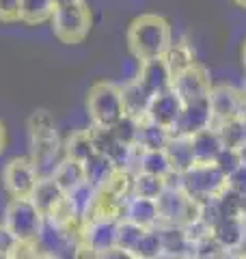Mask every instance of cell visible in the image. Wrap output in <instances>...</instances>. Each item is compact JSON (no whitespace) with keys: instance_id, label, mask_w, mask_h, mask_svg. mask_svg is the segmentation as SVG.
I'll return each instance as SVG.
<instances>
[{"instance_id":"1","label":"cell","mask_w":246,"mask_h":259,"mask_svg":"<svg viewBox=\"0 0 246 259\" xmlns=\"http://www.w3.org/2000/svg\"><path fill=\"white\" fill-rule=\"evenodd\" d=\"M128 46H130V52L141 63L160 59L173 46L169 22L162 15H155V13L138 15L128 28Z\"/></svg>"},{"instance_id":"2","label":"cell","mask_w":246,"mask_h":259,"mask_svg":"<svg viewBox=\"0 0 246 259\" xmlns=\"http://www.w3.org/2000/svg\"><path fill=\"white\" fill-rule=\"evenodd\" d=\"M158 203V214H160V225H171V227H190L199 221V203L190 199L188 194L177 186L175 173L169 177L167 190L160 194ZM158 225V227H160Z\"/></svg>"},{"instance_id":"3","label":"cell","mask_w":246,"mask_h":259,"mask_svg":"<svg viewBox=\"0 0 246 259\" xmlns=\"http://www.w3.org/2000/svg\"><path fill=\"white\" fill-rule=\"evenodd\" d=\"M87 110L91 117V123L97 127H114V123L126 115L123 108L121 87L100 80L89 89L87 95Z\"/></svg>"},{"instance_id":"4","label":"cell","mask_w":246,"mask_h":259,"mask_svg":"<svg viewBox=\"0 0 246 259\" xmlns=\"http://www.w3.org/2000/svg\"><path fill=\"white\" fill-rule=\"evenodd\" d=\"M0 223L13 233L15 240H39L46 218L30 199H9Z\"/></svg>"},{"instance_id":"5","label":"cell","mask_w":246,"mask_h":259,"mask_svg":"<svg viewBox=\"0 0 246 259\" xmlns=\"http://www.w3.org/2000/svg\"><path fill=\"white\" fill-rule=\"evenodd\" d=\"M177 186L196 203L216 199L227 188V177L216 168V164H194L186 173L175 175Z\"/></svg>"},{"instance_id":"6","label":"cell","mask_w":246,"mask_h":259,"mask_svg":"<svg viewBox=\"0 0 246 259\" xmlns=\"http://www.w3.org/2000/svg\"><path fill=\"white\" fill-rule=\"evenodd\" d=\"M50 22H52L54 37L59 41L80 44L89 35V30H91V11H89V7L82 0H76L71 5L56 7Z\"/></svg>"},{"instance_id":"7","label":"cell","mask_w":246,"mask_h":259,"mask_svg":"<svg viewBox=\"0 0 246 259\" xmlns=\"http://www.w3.org/2000/svg\"><path fill=\"white\" fill-rule=\"evenodd\" d=\"M0 180H3V188L9 194V199H30L39 175L30 158H13L5 164Z\"/></svg>"},{"instance_id":"8","label":"cell","mask_w":246,"mask_h":259,"mask_svg":"<svg viewBox=\"0 0 246 259\" xmlns=\"http://www.w3.org/2000/svg\"><path fill=\"white\" fill-rule=\"evenodd\" d=\"M210 110H212V127L233 119H242L246 112V104L242 100V93L229 84L212 87L210 93Z\"/></svg>"},{"instance_id":"9","label":"cell","mask_w":246,"mask_h":259,"mask_svg":"<svg viewBox=\"0 0 246 259\" xmlns=\"http://www.w3.org/2000/svg\"><path fill=\"white\" fill-rule=\"evenodd\" d=\"M173 91H175V95H177L184 104L210 100L212 80H210L208 69H205L203 65L194 63L190 69H186L184 74H179V76L173 80Z\"/></svg>"},{"instance_id":"10","label":"cell","mask_w":246,"mask_h":259,"mask_svg":"<svg viewBox=\"0 0 246 259\" xmlns=\"http://www.w3.org/2000/svg\"><path fill=\"white\" fill-rule=\"evenodd\" d=\"M65 160V151L59 134L48 136V139H30V162L35 171L41 177H52L59 164Z\"/></svg>"},{"instance_id":"11","label":"cell","mask_w":246,"mask_h":259,"mask_svg":"<svg viewBox=\"0 0 246 259\" xmlns=\"http://www.w3.org/2000/svg\"><path fill=\"white\" fill-rule=\"evenodd\" d=\"M212 127V110H210V100L203 102H192L184 104L182 115L175 121L171 134L175 136H194L201 130Z\"/></svg>"},{"instance_id":"12","label":"cell","mask_w":246,"mask_h":259,"mask_svg":"<svg viewBox=\"0 0 246 259\" xmlns=\"http://www.w3.org/2000/svg\"><path fill=\"white\" fill-rule=\"evenodd\" d=\"M136 80L145 87V91L151 97L160 95V93H167V91L173 89V76H171L164 56H160V59H151V61H143L141 67H138Z\"/></svg>"},{"instance_id":"13","label":"cell","mask_w":246,"mask_h":259,"mask_svg":"<svg viewBox=\"0 0 246 259\" xmlns=\"http://www.w3.org/2000/svg\"><path fill=\"white\" fill-rule=\"evenodd\" d=\"M182 108H184V102L179 100V97L175 95V91L171 89V91H167V93H160V95L151 97L145 119L153 121V123H158L160 127L171 132L173 125H175V121L179 119V115H182Z\"/></svg>"},{"instance_id":"14","label":"cell","mask_w":246,"mask_h":259,"mask_svg":"<svg viewBox=\"0 0 246 259\" xmlns=\"http://www.w3.org/2000/svg\"><path fill=\"white\" fill-rule=\"evenodd\" d=\"M212 236L229 255L242 250L246 248V221L244 218H223L212 229Z\"/></svg>"},{"instance_id":"15","label":"cell","mask_w":246,"mask_h":259,"mask_svg":"<svg viewBox=\"0 0 246 259\" xmlns=\"http://www.w3.org/2000/svg\"><path fill=\"white\" fill-rule=\"evenodd\" d=\"M117 223L119 221H104V218H97V221H85L80 242H87L89 246L97 248L100 253H106V250L114 248Z\"/></svg>"},{"instance_id":"16","label":"cell","mask_w":246,"mask_h":259,"mask_svg":"<svg viewBox=\"0 0 246 259\" xmlns=\"http://www.w3.org/2000/svg\"><path fill=\"white\" fill-rule=\"evenodd\" d=\"M123 221H130L143 229H155L160 225L158 203L141 197H130L126 201V207H123Z\"/></svg>"},{"instance_id":"17","label":"cell","mask_w":246,"mask_h":259,"mask_svg":"<svg viewBox=\"0 0 246 259\" xmlns=\"http://www.w3.org/2000/svg\"><path fill=\"white\" fill-rule=\"evenodd\" d=\"M164 259H179V257H192V242L188 238V231L184 227H171L160 225L158 227Z\"/></svg>"},{"instance_id":"18","label":"cell","mask_w":246,"mask_h":259,"mask_svg":"<svg viewBox=\"0 0 246 259\" xmlns=\"http://www.w3.org/2000/svg\"><path fill=\"white\" fill-rule=\"evenodd\" d=\"M132 173H145V175L162 177V180H169V177L173 175L164 149H160V151H145L141 147H136V151H134Z\"/></svg>"},{"instance_id":"19","label":"cell","mask_w":246,"mask_h":259,"mask_svg":"<svg viewBox=\"0 0 246 259\" xmlns=\"http://www.w3.org/2000/svg\"><path fill=\"white\" fill-rule=\"evenodd\" d=\"M190 143H192L194 164H214L218 153L223 151V143H220L218 132L214 127L196 132L194 136H190Z\"/></svg>"},{"instance_id":"20","label":"cell","mask_w":246,"mask_h":259,"mask_svg":"<svg viewBox=\"0 0 246 259\" xmlns=\"http://www.w3.org/2000/svg\"><path fill=\"white\" fill-rule=\"evenodd\" d=\"M164 153H167L171 171H173L175 175H182V173L188 171V168L194 166L190 136H175V134H171V141L167 143V147H164Z\"/></svg>"},{"instance_id":"21","label":"cell","mask_w":246,"mask_h":259,"mask_svg":"<svg viewBox=\"0 0 246 259\" xmlns=\"http://www.w3.org/2000/svg\"><path fill=\"white\" fill-rule=\"evenodd\" d=\"M63 197H65V192L59 188V184L54 182V177H41L35 186V190L30 194V201L37 205V209L46 218L56 205L61 203Z\"/></svg>"},{"instance_id":"22","label":"cell","mask_w":246,"mask_h":259,"mask_svg":"<svg viewBox=\"0 0 246 259\" xmlns=\"http://www.w3.org/2000/svg\"><path fill=\"white\" fill-rule=\"evenodd\" d=\"M123 95V108H126V115L136 117V119H145L147 117V108H149L151 95L145 91V87L138 82V80H130V82L121 89Z\"/></svg>"},{"instance_id":"23","label":"cell","mask_w":246,"mask_h":259,"mask_svg":"<svg viewBox=\"0 0 246 259\" xmlns=\"http://www.w3.org/2000/svg\"><path fill=\"white\" fill-rule=\"evenodd\" d=\"M169 141H171L169 130L160 127L158 123H153V121H149V119H141L136 147H141L145 151H160V149L167 147Z\"/></svg>"},{"instance_id":"24","label":"cell","mask_w":246,"mask_h":259,"mask_svg":"<svg viewBox=\"0 0 246 259\" xmlns=\"http://www.w3.org/2000/svg\"><path fill=\"white\" fill-rule=\"evenodd\" d=\"M52 177H54V182L59 184V188L65 194H69L71 190H76L78 186H82L87 182L85 180V166H82L80 162H76V160H69V158H65L61 162Z\"/></svg>"},{"instance_id":"25","label":"cell","mask_w":246,"mask_h":259,"mask_svg":"<svg viewBox=\"0 0 246 259\" xmlns=\"http://www.w3.org/2000/svg\"><path fill=\"white\" fill-rule=\"evenodd\" d=\"M82 166H85V180H87V184H91L95 190L102 188V186L110 180V175L117 171L112 162L106 156H102V153H93V156L89 158L87 162H82Z\"/></svg>"},{"instance_id":"26","label":"cell","mask_w":246,"mask_h":259,"mask_svg":"<svg viewBox=\"0 0 246 259\" xmlns=\"http://www.w3.org/2000/svg\"><path fill=\"white\" fill-rule=\"evenodd\" d=\"M63 151H65V158L76 160V162H80V164L87 162L95 153L91 132H89V130H78V132H73L69 139L65 141Z\"/></svg>"},{"instance_id":"27","label":"cell","mask_w":246,"mask_h":259,"mask_svg":"<svg viewBox=\"0 0 246 259\" xmlns=\"http://www.w3.org/2000/svg\"><path fill=\"white\" fill-rule=\"evenodd\" d=\"M164 61H167V65H169V71H171V76H173V80L179 74H184L186 69H190L192 65L196 63L192 48H190V44H186V41H179V44L171 46L169 52L164 54Z\"/></svg>"},{"instance_id":"28","label":"cell","mask_w":246,"mask_h":259,"mask_svg":"<svg viewBox=\"0 0 246 259\" xmlns=\"http://www.w3.org/2000/svg\"><path fill=\"white\" fill-rule=\"evenodd\" d=\"M167 186H169V180H162V177H153V175H145V173H134L132 197L158 201L160 194L167 190Z\"/></svg>"},{"instance_id":"29","label":"cell","mask_w":246,"mask_h":259,"mask_svg":"<svg viewBox=\"0 0 246 259\" xmlns=\"http://www.w3.org/2000/svg\"><path fill=\"white\" fill-rule=\"evenodd\" d=\"M54 9L52 0H20V20L26 24H41L52 20Z\"/></svg>"},{"instance_id":"30","label":"cell","mask_w":246,"mask_h":259,"mask_svg":"<svg viewBox=\"0 0 246 259\" xmlns=\"http://www.w3.org/2000/svg\"><path fill=\"white\" fill-rule=\"evenodd\" d=\"M145 231L147 229H143V227H138V225L130 223V221H123L121 218V221L117 223V238H114V246L134 253V248H136L138 242H141V238L145 236Z\"/></svg>"},{"instance_id":"31","label":"cell","mask_w":246,"mask_h":259,"mask_svg":"<svg viewBox=\"0 0 246 259\" xmlns=\"http://www.w3.org/2000/svg\"><path fill=\"white\" fill-rule=\"evenodd\" d=\"M218 132V139L223 143L225 149H240L242 145L246 143V134L242 127V119H233L227 121V123H220L214 127Z\"/></svg>"},{"instance_id":"32","label":"cell","mask_w":246,"mask_h":259,"mask_svg":"<svg viewBox=\"0 0 246 259\" xmlns=\"http://www.w3.org/2000/svg\"><path fill=\"white\" fill-rule=\"evenodd\" d=\"M132 255L136 259H164V250H162V240H160L158 227L145 231V236L136 244Z\"/></svg>"},{"instance_id":"33","label":"cell","mask_w":246,"mask_h":259,"mask_svg":"<svg viewBox=\"0 0 246 259\" xmlns=\"http://www.w3.org/2000/svg\"><path fill=\"white\" fill-rule=\"evenodd\" d=\"M138 127H141V119L123 115L117 123H114V127H110V130H112V134L117 136V141L121 145H126V147H136Z\"/></svg>"},{"instance_id":"34","label":"cell","mask_w":246,"mask_h":259,"mask_svg":"<svg viewBox=\"0 0 246 259\" xmlns=\"http://www.w3.org/2000/svg\"><path fill=\"white\" fill-rule=\"evenodd\" d=\"M28 134L30 139H48V136L56 134L54 119L48 110H35L28 117Z\"/></svg>"},{"instance_id":"35","label":"cell","mask_w":246,"mask_h":259,"mask_svg":"<svg viewBox=\"0 0 246 259\" xmlns=\"http://www.w3.org/2000/svg\"><path fill=\"white\" fill-rule=\"evenodd\" d=\"M95 188L91 184H82V186H78L76 190H71L67 197H69V201H71V205H73V209H76V214L85 221L87 218V214L91 212V207H93V201H95Z\"/></svg>"},{"instance_id":"36","label":"cell","mask_w":246,"mask_h":259,"mask_svg":"<svg viewBox=\"0 0 246 259\" xmlns=\"http://www.w3.org/2000/svg\"><path fill=\"white\" fill-rule=\"evenodd\" d=\"M41 253L44 250H41L39 240H18L7 259H39Z\"/></svg>"},{"instance_id":"37","label":"cell","mask_w":246,"mask_h":259,"mask_svg":"<svg viewBox=\"0 0 246 259\" xmlns=\"http://www.w3.org/2000/svg\"><path fill=\"white\" fill-rule=\"evenodd\" d=\"M214 164H216V168H218V171L223 173L225 177H229L237 166L242 164L240 151H237V149H225V147H223V151L218 153V158H216Z\"/></svg>"},{"instance_id":"38","label":"cell","mask_w":246,"mask_h":259,"mask_svg":"<svg viewBox=\"0 0 246 259\" xmlns=\"http://www.w3.org/2000/svg\"><path fill=\"white\" fill-rule=\"evenodd\" d=\"M227 190L244 197L246 194V164H240L235 171L227 177Z\"/></svg>"},{"instance_id":"39","label":"cell","mask_w":246,"mask_h":259,"mask_svg":"<svg viewBox=\"0 0 246 259\" xmlns=\"http://www.w3.org/2000/svg\"><path fill=\"white\" fill-rule=\"evenodd\" d=\"M0 20L3 22L20 20V0H0Z\"/></svg>"},{"instance_id":"40","label":"cell","mask_w":246,"mask_h":259,"mask_svg":"<svg viewBox=\"0 0 246 259\" xmlns=\"http://www.w3.org/2000/svg\"><path fill=\"white\" fill-rule=\"evenodd\" d=\"M15 242H18V240H15V236H13L9 229H7L3 223H0V259H7V257H9L11 248L15 246Z\"/></svg>"},{"instance_id":"41","label":"cell","mask_w":246,"mask_h":259,"mask_svg":"<svg viewBox=\"0 0 246 259\" xmlns=\"http://www.w3.org/2000/svg\"><path fill=\"white\" fill-rule=\"evenodd\" d=\"M71 259H102V253L97 248L89 246L87 242H78V244L73 246Z\"/></svg>"},{"instance_id":"42","label":"cell","mask_w":246,"mask_h":259,"mask_svg":"<svg viewBox=\"0 0 246 259\" xmlns=\"http://www.w3.org/2000/svg\"><path fill=\"white\" fill-rule=\"evenodd\" d=\"M102 259H136L130 250H123V248H110V250H106V253H102Z\"/></svg>"},{"instance_id":"43","label":"cell","mask_w":246,"mask_h":259,"mask_svg":"<svg viewBox=\"0 0 246 259\" xmlns=\"http://www.w3.org/2000/svg\"><path fill=\"white\" fill-rule=\"evenodd\" d=\"M5 145H7V132H5V125L0 123V153L5 151Z\"/></svg>"},{"instance_id":"44","label":"cell","mask_w":246,"mask_h":259,"mask_svg":"<svg viewBox=\"0 0 246 259\" xmlns=\"http://www.w3.org/2000/svg\"><path fill=\"white\" fill-rule=\"evenodd\" d=\"M229 259H246V248H242V250H235V253L229 255Z\"/></svg>"},{"instance_id":"45","label":"cell","mask_w":246,"mask_h":259,"mask_svg":"<svg viewBox=\"0 0 246 259\" xmlns=\"http://www.w3.org/2000/svg\"><path fill=\"white\" fill-rule=\"evenodd\" d=\"M240 214H242V218L246 221V194L242 197V203H240Z\"/></svg>"},{"instance_id":"46","label":"cell","mask_w":246,"mask_h":259,"mask_svg":"<svg viewBox=\"0 0 246 259\" xmlns=\"http://www.w3.org/2000/svg\"><path fill=\"white\" fill-rule=\"evenodd\" d=\"M54 7H65V5H71V3H76V0H52Z\"/></svg>"},{"instance_id":"47","label":"cell","mask_w":246,"mask_h":259,"mask_svg":"<svg viewBox=\"0 0 246 259\" xmlns=\"http://www.w3.org/2000/svg\"><path fill=\"white\" fill-rule=\"evenodd\" d=\"M242 65H244V69H246V41H244V48H242Z\"/></svg>"},{"instance_id":"48","label":"cell","mask_w":246,"mask_h":259,"mask_svg":"<svg viewBox=\"0 0 246 259\" xmlns=\"http://www.w3.org/2000/svg\"><path fill=\"white\" fill-rule=\"evenodd\" d=\"M39 259H59V257H56V255H50V253H41Z\"/></svg>"},{"instance_id":"49","label":"cell","mask_w":246,"mask_h":259,"mask_svg":"<svg viewBox=\"0 0 246 259\" xmlns=\"http://www.w3.org/2000/svg\"><path fill=\"white\" fill-rule=\"evenodd\" d=\"M233 3H235L237 7H242V9H246V0H233Z\"/></svg>"},{"instance_id":"50","label":"cell","mask_w":246,"mask_h":259,"mask_svg":"<svg viewBox=\"0 0 246 259\" xmlns=\"http://www.w3.org/2000/svg\"><path fill=\"white\" fill-rule=\"evenodd\" d=\"M240 93H242V100H244V104H246V82H244V87H242Z\"/></svg>"},{"instance_id":"51","label":"cell","mask_w":246,"mask_h":259,"mask_svg":"<svg viewBox=\"0 0 246 259\" xmlns=\"http://www.w3.org/2000/svg\"><path fill=\"white\" fill-rule=\"evenodd\" d=\"M242 127H244V134H246V112L242 115Z\"/></svg>"},{"instance_id":"52","label":"cell","mask_w":246,"mask_h":259,"mask_svg":"<svg viewBox=\"0 0 246 259\" xmlns=\"http://www.w3.org/2000/svg\"><path fill=\"white\" fill-rule=\"evenodd\" d=\"M0 186H3V180H0Z\"/></svg>"}]
</instances>
